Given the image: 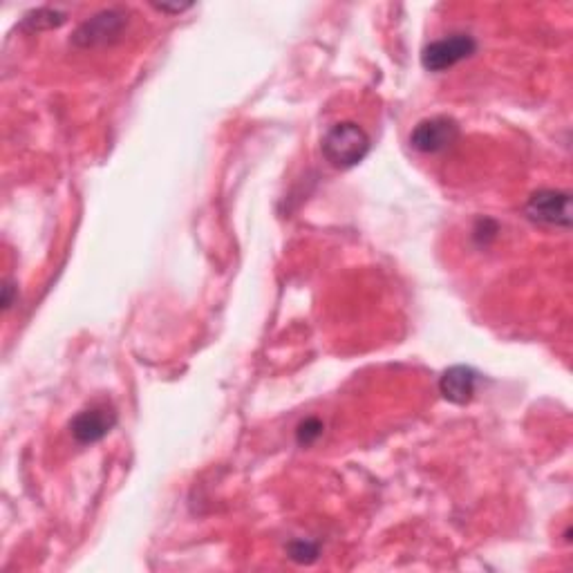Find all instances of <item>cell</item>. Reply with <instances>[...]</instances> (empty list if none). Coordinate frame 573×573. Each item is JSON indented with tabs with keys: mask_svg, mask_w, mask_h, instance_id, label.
<instances>
[{
	"mask_svg": "<svg viewBox=\"0 0 573 573\" xmlns=\"http://www.w3.org/2000/svg\"><path fill=\"white\" fill-rule=\"evenodd\" d=\"M477 52V41L471 34H450L446 39L432 41L421 52V65L428 72H446Z\"/></svg>",
	"mask_w": 573,
	"mask_h": 573,
	"instance_id": "4",
	"label": "cell"
},
{
	"mask_svg": "<svg viewBox=\"0 0 573 573\" xmlns=\"http://www.w3.org/2000/svg\"><path fill=\"white\" fill-rule=\"evenodd\" d=\"M117 426V412L110 406H92L81 410L77 417L72 419L70 432L77 444L90 446L97 444V441L106 439L112 428Z\"/></svg>",
	"mask_w": 573,
	"mask_h": 573,
	"instance_id": "6",
	"label": "cell"
},
{
	"mask_svg": "<svg viewBox=\"0 0 573 573\" xmlns=\"http://www.w3.org/2000/svg\"><path fill=\"white\" fill-rule=\"evenodd\" d=\"M526 218L551 229H571V193L560 189L535 191L524 206Z\"/></svg>",
	"mask_w": 573,
	"mask_h": 573,
	"instance_id": "3",
	"label": "cell"
},
{
	"mask_svg": "<svg viewBox=\"0 0 573 573\" xmlns=\"http://www.w3.org/2000/svg\"><path fill=\"white\" fill-rule=\"evenodd\" d=\"M497 231H500V227H497V222L484 218V220L477 222V227H475V231H473V238H475L479 244H484V247H486L488 242L495 240Z\"/></svg>",
	"mask_w": 573,
	"mask_h": 573,
	"instance_id": "11",
	"label": "cell"
},
{
	"mask_svg": "<svg viewBox=\"0 0 573 573\" xmlns=\"http://www.w3.org/2000/svg\"><path fill=\"white\" fill-rule=\"evenodd\" d=\"M479 374L468 368V365H453L448 368L439 379V392L446 401L455 403V406H466L471 403L477 390Z\"/></svg>",
	"mask_w": 573,
	"mask_h": 573,
	"instance_id": "7",
	"label": "cell"
},
{
	"mask_svg": "<svg viewBox=\"0 0 573 573\" xmlns=\"http://www.w3.org/2000/svg\"><path fill=\"white\" fill-rule=\"evenodd\" d=\"M323 435V421L316 417L305 419L303 424L296 428V441L300 446H312Z\"/></svg>",
	"mask_w": 573,
	"mask_h": 573,
	"instance_id": "10",
	"label": "cell"
},
{
	"mask_svg": "<svg viewBox=\"0 0 573 573\" xmlns=\"http://www.w3.org/2000/svg\"><path fill=\"white\" fill-rule=\"evenodd\" d=\"M372 148V142L368 133L361 126H356L354 121H341V124L332 126L323 137V157L330 162V166L347 168L359 166L365 157H368Z\"/></svg>",
	"mask_w": 573,
	"mask_h": 573,
	"instance_id": "1",
	"label": "cell"
},
{
	"mask_svg": "<svg viewBox=\"0 0 573 573\" xmlns=\"http://www.w3.org/2000/svg\"><path fill=\"white\" fill-rule=\"evenodd\" d=\"M459 139V124L453 117H430L419 121L410 133V144L424 155L446 153Z\"/></svg>",
	"mask_w": 573,
	"mask_h": 573,
	"instance_id": "5",
	"label": "cell"
},
{
	"mask_svg": "<svg viewBox=\"0 0 573 573\" xmlns=\"http://www.w3.org/2000/svg\"><path fill=\"white\" fill-rule=\"evenodd\" d=\"M153 7L157 9V12H164V14H182L184 9H189L191 5H159V3H153Z\"/></svg>",
	"mask_w": 573,
	"mask_h": 573,
	"instance_id": "13",
	"label": "cell"
},
{
	"mask_svg": "<svg viewBox=\"0 0 573 573\" xmlns=\"http://www.w3.org/2000/svg\"><path fill=\"white\" fill-rule=\"evenodd\" d=\"M14 298H16V287H14V283H7L3 285V309L5 312H9V309H12V305H14Z\"/></svg>",
	"mask_w": 573,
	"mask_h": 573,
	"instance_id": "12",
	"label": "cell"
},
{
	"mask_svg": "<svg viewBox=\"0 0 573 573\" xmlns=\"http://www.w3.org/2000/svg\"><path fill=\"white\" fill-rule=\"evenodd\" d=\"M68 21V14L63 9L56 7H39L27 12L21 21V30L25 32H45V30H56Z\"/></svg>",
	"mask_w": 573,
	"mask_h": 573,
	"instance_id": "8",
	"label": "cell"
},
{
	"mask_svg": "<svg viewBox=\"0 0 573 573\" xmlns=\"http://www.w3.org/2000/svg\"><path fill=\"white\" fill-rule=\"evenodd\" d=\"M128 27V14L121 9H103L88 21H83L77 32L72 34V43L81 50L103 48V45H112L121 39V34Z\"/></svg>",
	"mask_w": 573,
	"mask_h": 573,
	"instance_id": "2",
	"label": "cell"
},
{
	"mask_svg": "<svg viewBox=\"0 0 573 573\" xmlns=\"http://www.w3.org/2000/svg\"><path fill=\"white\" fill-rule=\"evenodd\" d=\"M287 553L291 560L298 562V565H312V562L318 560V553H321V549H318L316 542L294 540V542H289Z\"/></svg>",
	"mask_w": 573,
	"mask_h": 573,
	"instance_id": "9",
	"label": "cell"
}]
</instances>
